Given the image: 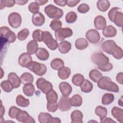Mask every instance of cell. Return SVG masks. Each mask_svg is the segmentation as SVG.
Instances as JSON below:
<instances>
[{
  "label": "cell",
  "instance_id": "cell-1",
  "mask_svg": "<svg viewBox=\"0 0 123 123\" xmlns=\"http://www.w3.org/2000/svg\"><path fill=\"white\" fill-rule=\"evenodd\" d=\"M102 50L108 54L112 55L114 58L119 60L123 58L122 49L118 46L113 40H107L101 44Z\"/></svg>",
  "mask_w": 123,
  "mask_h": 123
},
{
  "label": "cell",
  "instance_id": "cell-2",
  "mask_svg": "<svg viewBox=\"0 0 123 123\" xmlns=\"http://www.w3.org/2000/svg\"><path fill=\"white\" fill-rule=\"evenodd\" d=\"M97 83L98 87L101 89L115 93H117L119 91L118 85L112 82L109 77L102 76Z\"/></svg>",
  "mask_w": 123,
  "mask_h": 123
},
{
  "label": "cell",
  "instance_id": "cell-3",
  "mask_svg": "<svg viewBox=\"0 0 123 123\" xmlns=\"http://www.w3.org/2000/svg\"><path fill=\"white\" fill-rule=\"evenodd\" d=\"M44 12L49 18L53 19H60L63 15L62 10L52 4L46 6L44 8Z\"/></svg>",
  "mask_w": 123,
  "mask_h": 123
},
{
  "label": "cell",
  "instance_id": "cell-4",
  "mask_svg": "<svg viewBox=\"0 0 123 123\" xmlns=\"http://www.w3.org/2000/svg\"><path fill=\"white\" fill-rule=\"evenodd\" d=\"M42 41L51 50H55L58 47V43L53 38L51 34L48 31H43L42 35Z\"/></svg>",
  "mask_w": 123,
  "mask_h": 123
},
{
  "label": "cell",
  "instance_id": "cell-5",
  "mask_svg": "<svg viewBox=\"0 0 123 123\" xmlns=\"http://www.w3.org/2000/svg\"><path fill=\"white\" fill-rule=\"evenodd\" d=\"M30 71L38 76H42L47 72V67L43 63L32 61L27 66Z\"/></svg>",
  "mask_w": 123,
  "mask_h": 123
},
{
  "label": "cell",
  "instance_id": "cell-6",
  "mask_svg": "<svg viewBox=\"0 0 123 123\" xmlns=\"http://www.w3.org/2000/svg\"><path fill=\"white\" fill-rule=\"evenodd\" d=\"M91 60L98 66H104L109 62V58L102 52H96L92 54Z\"/></svg>",
  "mask_w": 123,
  "mask_h": 123
},
{
  "label": "cell",
  "instance_id": "cell-7",
  "mask_svg": "<svg viewBox=\"0 0 123 123\" xmlns=\"http://www.w3.org/2000/svg\"><path fill=\"white\" fill-rule=\"evenodd\" d=\"M1 37L3 38L6 41L10 43H13L16 39L15 34L12 31L11 29L7 26H2L0 27Z\"/></svg>",
  "mask_w": 123,
  "mask_h": 123
},
{
  "label": "cell",
  "instance_id": "cell-8",
  "mask_svg": "<svg viewBox=\"0 0 123 123\" xmlns=\"http://www.w3.org/2000/svg\"><path fill=\"white\" fill-rule=\"evenodd\" d=\"M36 85L37 87L40 89L42 93L45 94L49 91L53 89L52 84L42 77L37 79L36 82Z\"/></svg>",
  "mask_w": 123,
  "mask_h": 123
},
{
  "label": "cell",
  "instance_id": "cell-9",
  "mask_svg": "<svg viewBox=\"0 0 123 123\" xmlns=\"http://www.w3.org/2000/svg\"><path fill=\"white\" fill-rule=\"evenodd\" d=\"M72 30L68 27L61 28L55 32V36L57 40L59 41H63L67 37H69L73 35Z\"/></svg>",
  "mask_w": 123,
  "mask_h": 123
},
{
  "label": "cell",
  "instance_id": "cell-10",
  "mask_svg": "<svg viewBox=\"0 0 123 123\" xmlns=\"http://www.w3.org/2000/svg\"><path fill=\"white\" fill-rule=\"evenodd\" d=\"M21 15L15 12L10 13L8 16V22L11 26L14 28H18L22 23Z\"/></svg>",
  "mask_w": 123,
  "mask_h": 123
},
{
  "label": "cell",
  "instance_id": "cell-11",
  "mask_svg": "<svg viewBox=\"0 0 123 123\" xmlns=\"http://www.w3.org/2000/svg\"><path fill=\"white\" fill-rule=\"evenodd\" d=\"M86 37L88 41L92 44L98 43L100 39V36L99 32L94 29L88 30L86 34Z\"/></svg>",
  "mask_w": 123,
  "mask_h": 123
},
{
  "label": "cell",
  "instance_id": "cell-12",
  "mask_svg": "<svg viewBox=\"0 0 123 123\" xmlns=\"http://www.w3.org/2000/svg\"><path fill=\"white\" fill-rule=\"evenodd\" d=\"M16 119L23 123H34L35 120L25 111L21 110L17 114Z\"/></svg>",
  "mask_w": 123,
  "mask_h": 123
},
{
  "label": "cell",
  "instance_id": "cell-13",
  "mask_svg": "<svg viewBox=\"0 0 123 123\" xmlns=\"http://www.w3.org/2000/svg\"><path fill=\"white\" fill-rule=\"evenodd\" d=\"M70 98L68 97L62 96L58 102V108L62 111H69L71 108Z\"/></svg>",
  "mask_w": 123,
  "mask_h": 123
},
{
  "label": "cell",
  "instance_id": "cell-14",
  "mask_svg": "<svg viewBox=\"0 0 123 123\" xmlns=\"http://www.w3.org/2000/svg\"><path fill=\"white\" fill-rule=\"evenodd\" d=\"M32 62V57L27 52L21 54L18 58L19 64L23 67H27L28 65Z\"/></svg>",
  "mask_w": 123,
  "mask_h": 123
},
{
  "label": "cell",
  "instance_id": "cell-15",
  "mask_svg": "<svg viewBox=\"0 0 123 123\" xmlns=\"http://www.w3.org/2000/svg\"><path fill=\"white\" fill-rule=\"evenodd\" d=\"M32 21L33 24L35 26H40L44 24L45 22V18L42 13L38 12L33 14Z\"/></svg>",
  "mask_w": 123,
  "mask_h": 123
},
{
  "label": "cell",
  "instance_id": "cell-16",
  "mask_svg": "<svg viewBox=\"0 0 123 123\" xmlns=\"http://www.w3.org/2000/svg\"><path fill=\"white\" fill-rule=\"evenodd\" d=\"M59 87L63 96H69L72 91V87L67 82H62L60 83Z\"/></svg>",
  "mask_w": 123,
  "mask_h": 123
},
{
  "label": "cell",
  "instance_id": "cell-17",
  "mask_svg": "<svg viewBox=\"0 0 123 123\" xmlns=\"http://www.w3.org/2000/svg\"><path fill=\"white\" fill-rule=\"evenodd\" d=\"M94 25L98 30H103L106 26V20L104 17L101 15H98L95 18Z\"/></svg>",
  "mask_w": 123,
  "mask_h": 123
},
{
  "label": "cell",
  "instance_id": "cell-18",
  "mask_svg": "<svg viewBox=\"0 0 123 123\" xmlns=\"http://www.w3.org/2000/svg\"><path fill=\"white\" fill-rule=\"evenodd\" d=\"M111 115L119 122H123V110L118 107H113L111 111Z\"/></svg>",
  "mask_w": 123,
  "mask_h": 123
},
{
  "label": "cell",
  "instance_id": "cell-19",
  "mask_svg": "<svg viewBox=\"0 0 123 123\" xmlns=\"http://www.w3.org/2000/svg\"><path fill=\"white\" fill-rule=\"evenodd\" d=\"M8 79L12 84L14 88H17L21 85L20 78L15 73H10L8 75Z\"/></svg>",
  "mask_w": 123,
  "mask_h": 123
},
{
  "label": "cell",
  "instance_id": "cell-20",
  "mask_svg": "<svg viewBox=\"0 0 123 123\" xmlns=\"http://www.w3.org/2000/svg\"><path fill=\"white\" fill-rule=\"evenodd\" d=\"M102 34L103 36L106 37H112L116 35L117 30L112 25H109L103 29Z\"/></svg>",
  "mask_w": 123,
  "mask_h": 123
},
{
  "label": "cell",
  "instance_id": "cell-21",
  "mask_svg": "<svg viewBox=\"0 0 123 123\" xmlns=\"http://www.w3.org/2000/svg\"><path fill=\"white\" fill-rule=\"evenodd\" d=\"M83 114L79 110L74 111L71 114L72 123H83Z\"/></svg>",
  "mask_w": 123,
  "mask_h": 123
},
{
  "label": "cell",
  "instance_id": "cell-22",
  "mask_svg": "<svg viewBox=\"0 0 123 123\" xmlns=\"http://www.w3.org/2000/svg\"><path fill=\"white\" fill-rule=\"evenodd\" d=\"M71 48V43L66 40L61 41L58 45V49L62 54H66L69 52Z\"/></svg>",
  "mask_w": 123,
  "mask_h": 123
},
{
  "label": "cell",
  "instance_id": "cell-23",
  "mask_svg": "<svg viewBox=\"0 0 123 123\" xmlns=\"http://www.w3.org/2000/svg\"><path fill=\"white\" fill-rule=\"evenodd\" d=\"M36 55L37 58L41 61H46L49 57V52L44 48H38Z\"/></svg>",
  "mask_w": 123,
  "mask_h": 123
},
{
  "label": "cell",
  "instance_id": "cell-24",
  "mask_svg": "<svg viewBox=\"0 0 123 123\" xmlns=\"http://www.w3.org/2000/svg\"><path fill=\"white\" fill-rule=\"evenodd\" d=\"M38 49V47L37 42L34 39L30 41L26 46L27 53L30 55H33L36 53Z\"/></svg>",
  "mask_w": 123,
  "mask_h": 123
},
{
  "label": "cell",
  "instance_id": "cell-25",
  "mask_svg": "<svg viewBox=\"0 0 123 123\" xmlns=\"http://www.w3.org/2000/svg\"><path fill=\"white\" fill-rule=\"evenodd\" d=\"M71 70L68 67L63 66L58 70V75L62 80L67 79L71 74Z\"/></svg>",
  "mask_w": 123,
  "mask_h": 123
},
{
  "label": "cell",
  "instance_id": "cell-26",
  "mask_svg": "<svg viewBox=\"0 0 123 123\" xmlns=\"http://www.w3.org/2000/svg\"><path fill=\"white\" fill-rule=\"evenodd\" d=\"M46 97L47 102L50 103H56L58 99V94L53 89H52L47 92L46 94Z\"/></svg>",
  "mask_w": 123,
  "mask_h": 123
},
{
  "label": "cell",
  "instance_id": "cell-27",
  "mask_svg": "<svg viewBox=\"0 0 123 123\" xmlns=\"http://www.w3.org/2000/svg\"><path fill=\"white\" fill-rule=\"evenodd\" d=\"M97 6L99 11L105 12L110 8V2L107 0H99L97 1Z\"/></svg>",
  "mask_w": 123,
  "mask_h": 123
},
{
  "label": "cell",
  "instance_id": "cell-28",
  "mask_svg": "<svg viewBox=\"0 0 123 123\" xmlns=\"http://www.w3.org/2000/svg\"><path fill=\"white\" fill-rule=\"evenodd\" d=\"M35 88L32 83L25 84L23 87V92L27 97H32L34 94Z\"/></svg>",
  "mask_w": 123,
  "mask_h": 123
},
{
  "label": "cell",
  "instance_id": "cell-29",
  "mask_svg": "<svg viewBox=\"0 0 123 123\" xmlns=\"http://www.w3.org/2000/svg\"><path fill=\"white\" fill-rule=\"evenodd\" d=\"M16 104L21 107H27L30 104V101L28 99L25 98L22 95H19L16 98Z\"/></svg>",
  "mask_w": 123,
  "mask_h": 123
},
{
  "label": "cell",
  "instance_id": "cell-30",
  "mask_svg": "<svg viewBox=\"0 0 123 123\" xmlns=\"http://www.w3.org/2000/svg\"><path fill=\"white\" fill-rule=\"evenodd\" d=\"M88 46V42L84 38L77 39L75 42V48L79 50H83L86 49Z\"/></svg>",
  "mask_w": 123,
  "mask_h": 123
},
{
  "label": "cell",
  "instance_id": "cell-31",
  "mask_svg": "<svg viewBox=\"0 0 123 123\" xmlns=\"http://www.w3.org/2000/svg\"><path fill=\"white\" fill-rule=\"evenodd\" d=\"M80 87L82 92L84 93H89L92 90L93 86L91 82L87 79H84L82 84L80 86Z\"/></svg>",
  "mask_w": 123,
  "mask_h": 123
},
{
  "label": "cell",
  "instance_id": "cell-32",
  "mask_svg": "<svg viewBox=\"0 0 123 123\" xmlns=\"http://www.w3.org/2000/svg\"><path fill=\"white\" fill-rule=\"evenodd\" d=\"M70 100L71 106L73 107H79L83 102L82 97L78 94L74 95L70 98Z\"/></svg>",
  "mask_w": 123,
  "mask_h": 123
},
{
  "label": "cell",
  "instance_id": "cell-33",
  "mask_svg": "<svg viewBox=\"0 0 123 123\" xmlns=\"http://www.w3.org/2000/svg\"><path fill=\"white\" fill-rule=\"evenodd\" d=\"M95 112L99 117L100 121L105 118L107 115V109L101 106H98L95 109Z\"/></svg>",
  "mask_w": 123,
  "mask_h": 123
},
{
  "label": "cell",
  "instance_id": "cell-34",
  "mask_svg": "<svg viewBox=\"0 0 123 123\" xmlns=\"http://www.w3.org/2000/svg\"><path fill=\"white\" fill-rule=\"evenodd\" d=\"M21 83L23 84H26L32 83L34 81V77L32 74L28 72L23 73L20 77Z\"/></svg>",
  "mask_w": 123,
  "mask_h": 123
},
{
  "label": "cell",
  "instance_id": "cell-35",
  "mask_svg": "<svg viewBox=\"0 0 123 123\" xmlns=\"http://www.w3.org/2000/svg\"><path fill=\"white\" fill-rule=\"evenodd\" d=\"M117 26L120 27H122L123 25V14L122 11H118L115 13L113 21Z\"/></svg>",
  "mask_w": 123,
  "mask_h": 123
},
{
  "label": "cell",
  "instance_id": "cell-36",
  "mask_svg": "<svg viewBox=\"0 0 123 123\" xmlns=\"http://www.w3.org/2000/svg\"><path fill=\"white\" fill-rule=\"evenodd\" d=\"M64 65V62L60 58H55L53 59L50 62L51 67L55 70H59Z\"/></svg>",
  "mask_w": 123,
  "mask_h": 123
},
{
  "label": "cell",
  "instance_id": "cell-37",
  "mask_svg": "<svg viewBox=\"0 0 123 123\" xmlns=\"http://www.w3.org/2000/svg\"><path fill=\"white\" fill-rule=\"evenodd\" d=\"M89 76L91 80H92L94 82L97 83L98 81L102 77V74L98 70L93 69L89 72Z\"/></svg>",
  "mask_w": 123,
  "mask_h": 123
},
{
  "label": "cell",
  "instance_id": "cell-38",
  "mask_svg": "<svg viewBox=\"0 0 123 123\" xmlns=\"http://www.w3.org/2000/svg\"><path fill=\"white\" fill-rule=\"evenodd\" d=\"M52 118V116L49 113L41 112L39 114L38 120L40 123H49Z\"/></svg>",
  "mask_w": 123,
  "mask_h": 123
},
{
  "label": "cell",
  "instance_id": "cell-39",
  "mask_svg": "<svg viewBox=\"0 0 123 123\" xmlns=\"http://www.w3.org/2000/svg\"><path fill=\"white\" fill-rule=\"evenodd\" d=\"M114 99V96L111 93H105L104 94L101 99L102 104L105 105H108L111 104Z\"/></svg>",
  "mask_w": 123,
  "mask_h": 123
},
{
  "label": "cell",
  "instance_id": "cell-40",
  "mask_svg": "<svg viewBox=\"0 0 123 123\" xmlns=\"http://www.w3.org/2000/svg\"><path fill=\"white\" fill-rule=\"evenodd\" d=\"M84 76L81 74H75L72 78V83L76 86H80L84 80Z\"/></svg>",
  "mask_w": 123,
  "mask_h": 123
},
{
  "label": "cell",
  "instance_id": "cell-41",
  "mask_svg": "<svg viewBox=\"0 0 123 123\" xmlns=\"http://www.w3.org/2000/svg\"><path fill=\"white\" fill-rule=\"evenodd\" d=\"M0 86L2 89L7 93H9L14 88L12 84L9 80H4L0 83Z\"/></svg>",
  "mask_w": 123,
  "mask_h": 123
},
{
  "label": "cell",
  "instance_id": "cell-42",
  "mask_svg": "<svg viewBox=\"0 0 123 123\" xmlns=\"http://www.w3.org/2000/svg\"><path fill=\"white\" fill-rule=\"evenodd\" d=\"M77 18L76 13L73 12L71 11L67 13L65 16V21L68 24H73L74 23Z\"/></svg>",
  "mask_w": 123,
  "mask_h": 123
},
{
  "label": "cell",
  "instance_id": "cell-43",
  "mask_svg": "<svg viewBox=\"0 0 123 123\" xmlns=\"http://www.w3.org/2000/svg\"><path fill=\"white\" fill-rule=\"evenodd\" d=\"M52 30L56 31L62 27V23L59 19H53L49 25Z\"/></svg>",
  "mask_w": 123,
  "mask_h": 123
},
{
  "label": "cell",
  "instance_id": "cell-44",
  "mask_svg": "<svg viewBox=\"0 0 123 123\" xmlns=\"http://www.w3.org/2000/svg\"><path fill=\"white\" fill-rule=\"evenodd\" d=\"M29 31L27 28H24L20 31L17 34V38L19 40H25L29 36Z\"/></svg>",
  "mask_w": 123,
  "mask_h": 123
},
{
  "label": "cell",
  "instance_id": "cell-45",
  "mask_svg": "<svg viewBox=\"0 0 123 123\" xmlns=\"http://www.w3.org/2000/svg\"><path fill=\"white\" fill-rule=\"evenodd\" d=\"M14 0H1L0 1V9L2 10L4 7H11L15 4Z\"/></svg>",
  "mask_w": 123,
  "mask_h": 123
},
{
  "label": "cell",
  "instance_id": "cell-46",
  "mask_svg": "<svg viewBox=\"0 0 123 123\" xmlns=\"http://www.w3.org/2000/svg\"><path fill=\"white\" fill-rule=\"evenodd\" d=\"M42 32L43 31H42L41 30L38 29L34 30L32 34V37L33 39L38 42L42 41Z\"/></svg>",
  "mask_w": 123,
  "mask_h": 123
},
{
  "label": "cell",
  "instance_id": "cell-47",
  "mask_svg": "<svg viewBox=\"0 0 123 123\" xmlns=\"http://www.w3.org/2000/svg\"><path fill=\"white\" fill-rule=\"evenodd\" d=\"M21 110L18 108L17 107L15 106H12L10 108L9 111V115L10 117L12 119H16V116L18 114V113L21 111Z\"/></svg>",
  "mask_w": 123,
  "mask_h": 123
},
{
  "label": "cell",
  "instance_id": "cell-48",
  "mask_svg": "<svg viewBox=\"0 0 123 123\" xmlns=\"http://www.w3.org/2000/svg\"><path fill=\"white\" fill-rule=\"evenodd\" d=\"M28 10L33 14L37 13L39 11V5L35 2H32L29 4L28 6Z\"/></svg>",
  "mask_w": 123,
  "mask_h": 123
},
{
  "label": "cell",
  "instance_id": "cell-49",
  "mask_svg": "<svg viewBox=\"0 0 123 123\" xmlns=\"http://www.w3.org/2000/svg\"><path fill=\"white\" fill-rule=\"evenodd\" d=\"M89 10V6L86 3H82L77 8L78 12L81 13H86Z\"/></svg>",
  "mask_w": 123,
  "mask_h": 123
},
{
  "label": "cell",
  "instance_id": "cell-50",
  "mask_svg": "<svg viewBox=\"0 0 123 123\" xmlns=\"http://www.w3.org/2000/svg\"><path fill=\"white\" fill-rule=\"evenodd\" d=\"M121 11V9L117 7H113L112 8H111L108 12V17H109L110 20L112 22L113 17H114L115 13H116V12H117L118 11Z\"/></svg>",
  "mask_w": 123,
  "mask_h": 123
},
{
  "label": "cell",
  "instance_id": "cell-51",
  "mask_svg": "<svg viewBox=\"0 0 123 123\" xmlns=\"http://www.w3.org/2000/svg\"><path fill=\"white\" fill-rule=\"evenodd\" d=\"M47 109L49 111L54 112L58 109V104L57 102L54 103H50L48 102L47 104Z\"/></svg>",
  "mask_w": 123,
  "mask_h": 123
},
{
  "label": "cell",
  "instance_id": "cell-52",
  "mask_svg": "<svg viewBox=\"0 0 123 123\" xmlns=\"http://www.w3.org/2000/svg\"><path fill=\"white\" fill-rule=\"evenodd\" d=\"M98 67L103 72H109L112 69L113 65L111 63L109 62L107 64L104 66H98Z\"/></svg>",
  "mask_w": 123,
  "mask_h": 123
},
{
  "label": "cell",
  "instance_id": "cell-53",
  "mask_svg": "<svg viewBox=\"0 0 123 123\" xmlns=\"http://www.w3.org/2000/svg\"><path fill=\"white\" fill-rule=\"evenodd\" d=\"M80 2V0H67L66 5L69 7H75Z\"/></svg>",
  "mask_w": 123,
  "mask_h": 123
},
{
  "label": "cell",
  "instance_id": "cell-54",
  "mask_svg": "<svg viewBox=\"0 0 123 123\" xmlns=\"http://www.w3.org/2000/svg\"><path fill=\"white\" fill-rule=\"evenodd\" d=\"M53 1L57 5L62 7L65 6L67 4V0H54Z\"/></svg>",
  "mask_w": 123,
  "mask_h": 123
},
{
  "label": "cell",
  "instance_id": "cell-55",
  "mask_svg": "<svg viewBox=\"0 0 123 123\" xmlns=\"http://www.w3.org/2000/svg\"><path fill=\"white\" fill-rule=\"evenodd\" d=\"M123 74L122 72L119 73L116 75V79L118 83L120 84L121 85L123 84Z\"/></svg>",
  "mask_w": 123,
  "mask_h": 123
},
{
  "label": "cell",
  "instance_id": "cell-56",
  "mask_svg": "<svg viewBox=\"0 0 123 123\" xmlns=\"http://www.w3.org/2000/svg\"><path fill=\"white\" fill-rule=\"evenodd\" d=\"M28 0H15V3L18 5H24L28 2Z\"/></svg>",
  "mask_w": 123,
  "mask_h": 123
},
{
  "label": "cell",
  "instance_id": "cell-57",
  "mask_svg": "<svg viewBox=\"0 0 123 123\" xmlns=\"http://www.w3.org/2000/svg\"><path fill=\"white\" fill-rule=\"evenodd\" d=\"M35 2H36L38 5H43L48 2V0H36Z\"/></svg>",
  "mask_w": 123,
  "mask_h": 123
},
{
  "label": "cell",
  "instance_id": "cell-58",
  "mask_svg": "<svg viewBox=\"0 0 123 123\" xmlns=\"http://www.w3.org/2000/svg\"><path fill=\"white\" fill-rule=\"evenodd\" d=\"M101 123H115V121H113L111 118H105L104 119L100 121Z\"/></svg>",
  "mask_w": 123,
  "mask_h": 123
},
{
  "label": "cell",
  "instance_id": "cell-59",
  "mask_svg": "<svg viewBox=\"0 0 123 123\" xmlns=\"http://www.w3.org/2000/svg\"><path fill=\"white\" fill-rule=\"evenodd\" d=\"M61 122V121L60 118H57V117H52L51 120L50 121L49 123H60Z\"/></svg>",
  "mask_w": 123,
  "mask_h": 123
},
{
  "label": "cell",
  "instance_id": "cell-60",
  "mask_svg": "<svg viewBox=\"0 0 123 123\" xmlns=\"http://www.w3.org/2000/svg\"><path fill=\"white\" fill-rule=\"evenodd\" d=\"M4 112H5L4 107L3 106L2 104H1V118H2V116H3V115L4 114Z\"/></svg>",
  "mask_w": 123,
  "mask_h": 123
},
{
  "label": "cell",
  "instance_id": "cell-61",
  "mask_svg": "<svg viewBox=\"0 0 123 123\" xmlns=\"http://www.w3.org/2000/svg\"><path fill=\"white\" fill-rule=\"evenodd\" d=\"M118 104H119V105H120L121 107L123 106V98H122V97H121V98L120 99H119Z\"/></svg>",
  "mask_w": 123,
  "mask_h": 123
}]
</instances>
